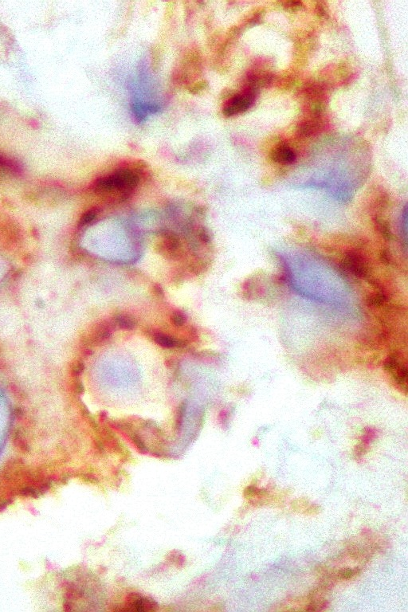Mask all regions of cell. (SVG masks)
<instances>
[{
    "instance_id": "cell-12",
    "label": "cell",
    "mask_w": 408,
    "mask_h": 612,
    "mask_svg": "<svg viewBox=\"0 0 408 612\" xmlns=\"http://www.w3.org/2000/svg\"><path fill=\"white\" fill-rule=\"evenodd\" d=\"M408 206H405L402 217V234L404 237V249L408 250Z\"/></svg>"
},
{
    "instance_id": "cell-6",
    "label": "cell",
    "mask_w": 408,
    "mask_h": 612,
    "mask_svg": "<svg viewBox=\"0 0 408 612\" xmlns=\"http://www.w3.org/2000/svg\"><path fill=\"white\" fill-rule=\"evenodd\" d=\"M153 339L156 344L163 348H174L183 347V343L180 340L162 332H155Z\"/></svg>"
},
{
    "instance_id": "cell-11",
    "label": "cell",
    "mask_w": 408,
    "mask_h": 612,
    "mask_svg": "<svg viewBox=\"0 0 408 612\" xmlns=\"http://www.w3.org/2000/svg\"><path fill=\"white\" fill-rule=\"evenodd\" d=\"M128 607H130L129 610L151 611L154 609L155 604L148 599L137 598L134 601H131Z\"/></svg>"
},
{
    "instance_id": "cell-1",
    "label": "cell",
    "mask_w": 408,
    "mask_h": 612,
    "mask_svg": "<svg viewBox=\"0 0 408 612\" xmlns=\"http://www.w3.org/2000/svg\"><path fill=\"white\" fill-rule=\"evenodd\" d=\"M140 176L129 168H120L114 173L98 179L94 184L96 192H110L114 191L131 192L140 183Z\"/></svg>"
},
{
    "instance_id": "cell-7",
    "label": "cell",
    "mask_w": 408,
    "mask_h": 612,
    "mask_svg": "<svg viewBox=\"0 0 408 612\" xmlns=\"http://www.w3.org/2000/svg\"><path fill=\"white\" fill-rule=\"evenodd\" d=\"M392 377L394 378L395 382L398 384L402 389L407 391L408 388V370L407 368L401 364H399L396 368L390 372Z\"/></svg>"
},
{
    "instance_id": "cell-17",
    "label": "cell",
    "mask_w": 408,
    "mask_h": 612,
    "mask_svg": "<svg viewBox=\"0 0 408 612\" xmlns=\"http://www.w3.org/2000/svg\"><path fill=\"white\" fill-rule=\"evenodd\" d=\"M283 6H284V8H286V10H290V11H294H294H297V10H301L303 5H302V2L291 1V2H284Z\"/></svg>"
},
{
    "instance_id": "cell-16",
    "label": "cell",
    "mask_w": 408,
    "mask_h": 612,
    "mask_svg": "<svg viewBox=\"0 0 408 612\" xmlns=\"http://www.w3.org/2000/svg\"><path fill=\"white\" fill-rule=\"evenodd\" d=\"M385 299L386 298H385L384 294L379 293V294H374V295L371 296L368 302L371 304L373 305V306H380V305L383 304L385 302Z\"/></svg>"
},
{
    "instance_id": "cell-14",
    "label": "cell",
    "mask_w": 408,
    "mask_h": 612,
    "mask_svg": "<svg viewBox=\"0 0 408 612\" xmlns=\"http://www.w3.org/2000/svg\"><path fill=\"white\" fill-rule=\"evenodd\" d=\"M314 124L311 123H304L298 128V132L301 136H308L312 135L316 130Z\"/></svg>"
},
{
    "instance_id": "cell-10",
    "label": "cell",
    "mask_w": 408,
    "mask_h": 612,
    "mask_svg": "<svg viewBox=\"0 0 408 612\" xmlns=\"http://www.w3.org/2000/svg\"><path fill=\"white\" fill-rule=\"evenodd\" d=\"M375 224H376V229L380 232V234L386 240H392V238H393V234H392V230H391L390 225H389L386 219L380 218V217H376Z\"/></svg>"
},
{
    "instance_id": "cell-5",
    "label": "cell",
    "mask_w": 408,
    "mask_h": 612,
    "mask_svg": "<svg viewBox=\"0 0 408 612\" xmlns=\"http://www.w3.org/2000/svg\"><path fill=\"white\" fill-rule=\"evenodd\" d=\"M132 109L136 119L140 121H143L147 118L148 115L154 114L158 112L160 107L158 104H153V103L136 101L132 103Z\"/></svg>"
},
{
    "instance_id": "cell-4",
    "label": "cell",
    "mask_w": 408,
    "mask_h": 612,
    "mask_svg": "<svg viewBox=\"0 0 408 612\" xmlns=\"http://www.w3.org/2000/svg\"><path fill=\"white\" fill-rule=\"evenodd\" d=\"M295 152L287 145H279L273 149L270 153V158L277 164H290L296 160Z\"/></svg>"
},
{
    "instance_id": "cell-3",
    "label": "cell",
    "mask_w": 408,
    "mask_h": 612,
    "mask_svg": "<svg viewBox=\"0 0 408 612\" xmlns=\"http://www.w3.org/2000/svg\"><path fill=\"white\" fill-rule=\"evenodd\" d=\"M253 102H254V97L249 93L238 94L231 98L226 103L222 112L226 116H232L239 114L242 112H246L248 108H250L252 105Z\"/></svg>"
},
{
    "instance_id": "cell-2",
    "label": "cell",
    "mask_w": 408,
    "mask_h": 612,
    "mask_svg": "<svg viewBox=\"0 0 408 612\" xmlns=\"http://www.w3.org/2000/svg\"><path fill=\"white\" fill-rule=\"evenodd\" d=\"M343 269L357 278L369 281L371 284L376 285V281L371 276L370 269L366 261L356 252H348L344 254L341 261Z\"/></svg>"
},
{
    "instance_id": "cell-9",
    "label": "cell",
    "mask_w": 408,
    "mask_h": 612,
    "mask_svg": "<svg viewBox=\"0 0 408 612\" xmlns=\"http://www.w3.org/2000/svg\"><path fill=\"white\" fill-rule=\"evenodd\" d=\"M112 333V329L107 322L102 323L97 328V332L94 333V341L95 344L103 343L110 337Z\"/></svg>"
},
{
    "instance_id": "cell-8",
    "label": "cell",
    "mask_w": 408,
    "mask_h": 612,
    "mask_svg": "<svg viewBox=\"0 0 408 612\" xmlns=\"http://www.w3.org/2000/svg\"><path fill=\"white\" fill-rule=\"evenodd\" d=\"M114 320L116 325L123 330H132L133 328H136V324H137L136 318L132 315L126 314V313L116 315Z\"/></svg>"
},
{
    "instance_id": "cell-13",
    "label": "cell",
    "mask_w": 408,
    "mask_h": 612,
    "mask_svg": "<svg viewBox=\"0 0 408 612\" xmlns=\"http://www.w3.org/2000/svg\"><path fill=\"white\" fill-rule=\"evenodd\" d=\"M170 320L176 327H181L186 323V316L181 312H174L171 315Z\"/></svg>"
},
{
    "instance_id": "cell-15",
    "label": "cell",
    "mask_w": 408,
    "mask_h": 612,
    "mask_svg": "<svg viewBox=\"0 0 408 612\" xmlns=\"http://www.w3.org/2000/svg\"><path fill=\"white\" fill-rule=\"evenodd\" d=\"M96 216L97 212L95 210H89V211L85 213V214L82 215L80 221H79V224H80L81 226H85V225L89 224V223H90V222H92V221H94V219L96 218Z\"/></svg>"
}]
</instances>
